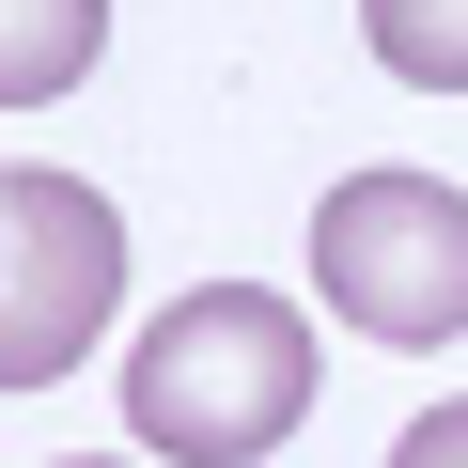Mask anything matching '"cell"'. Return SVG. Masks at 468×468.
<instances>
[{
  "label": "cell",
  "instance_id": "cell-7",
  "mask_svg": "<svg viewBox=\"0 0 468 468\" xmlns=\"http://www.w3.org/2000/svg\"><path fill=\"white\" fill-rule=\"evenodd\" d=\"M48 468H125V452H48Z\"/></svg>",
  "mask_w": 468,
  "mask_h": 468
},
{
  "label": "cell",
  "instance_id": "cell-6",
  "mask_svg": "<svg viewBox=\"0 0 468 468\" xmlns=\"http://www.w3.org/2000/svg\"><path fill=\"white\" fill-rule=\"evenodd\" d=\"M390 468H468V390H452V406H421V421L390 437Z\"/></svg>",
  "mask_w": 468,
  "mask_h": 468
},
{
  "label": "cell",
  "instance_id": "cell-2",
  "mask_svg": "<svg viewBox=\"0 0 468 468\" xmlns=\"http://www.w3.org/2000/svg\"><path fill=\"white\" fill-rule=\"evenodd\" d=\"M313 297L359 344H468V187L452 172H344L313 203Z\"/></svg>",
  "mask_w": 468,
  "mask_h": 468
},
{
  "label": "cell",
  "instance_id": "cell-8",
  "mask_svg": "<svg viewBox=\"0 0 468 468\" xmlns=\"http://www.w3.org/2000/svg\"><path fill=\"white\" fill-rule=\"evenodd\" d=\"M0 234H16V203H0Z\"/></svg>",
  "mask_w": 468,
  "mask_h": 468
},
{
  "label": "cell",
  "instance_id": "cell-3",
  "mask_svg": "<svg viewBox=\"0 0 468 468\" xmlns=\"http://www.w3.org/2000/svg\"><path fill=\"white\" fill-rule=\"evenodd\" d=\"M0 203H16V234H0V390H48L94 359L110 297H125V218L94 172H0Z\"/></svg>",
  "mask_w": 468,
  "mask_h": 468
},
{
  "label": "cell",
  "instance_id": "cell-1",
  "mask_svg": "<svg viewBox=\"0 0 468 468\" xmlns=\"http://www.w3.org/2000/svg\"><path fill=\"white\" fill-rule=\"evenodd\" d=\"M313 313L266 297V282H203L172 297L141 344H125V437L172 452V468H266L297 421H313Z\"/></svg>",
  "mask_w": 468,
  "mask_h": 468
},
{
  "label": "cell",
  "instance_id": "cell-4",
  "mask_svg": "<svg viewBox=\"0 0 468 468\" xmlns=\"http://www.w3.org/2000/svg\"><path fill=\"white\" fill-rule=\"evenodd\" d=\"M110 48V0H0V110H48L79 94Z\"/></svg>",
  "mask_w": 468,
  "mask_h": 468
},
{
  "label": "cell",
  "instance_id": "cell-5",
  "mask_svg": "<svg viewBox=\"0 0 468 468\" xmlns=\"http://www.w3.org/2000/svg\"><path fill=\"white\" fill-rule=\"evenodd\" d=\"M359 32L406 94H468V0H359Z\"/></svg>",
  "mask_w": 468,
  "mask_h": 468
}]
</instances>
